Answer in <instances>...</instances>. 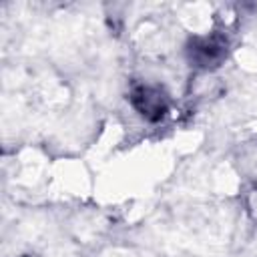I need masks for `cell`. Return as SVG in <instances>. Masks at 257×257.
<instances>
[{
    "instance_id": "obj_1",
    "label": "cell",
    "mask_w": 257,
    "mask_h": 257,
    "mask_svg": "<svg viewBox=\"0 0 257 257\" xmlns=\"http://www.w3.org/2000/svg\"><path fill=\"white\" fill-rule=\"evenodd\" d=\"M131 102L139 114L147 120H161L167 112V96L161 88L151 84H139L131 90Z\"/></svg>"
},
{
    "instance_id": "obj_2",
    "label": "cell",
    "mask_w": 257,
    "mask_h": 257,
    "mask_svg": "<svg viewBox=\"0 0 257 257\" xmlns=\"http://www.w3.org/2000/svg\"><path fill=\"white\" fill-rule=\"evenodd\" d=\"M189 52H191V58L195 60L197 66L211 68V66L219 64V62L225 58L227 40H225V36H221V34L201 36V38H195V40H193Z\"/></svg>"
},
{
    "instance_id": "obj_3",
    "label": "cell",
    "mask_w": 257,
    "mask_h": 257,
    "mask_svg": "<svg viewBox=\"0 0 257 257\" xmlns=\"http://www.w3.org/2000/svg\"><path fill=\"white\" fill-rule=\"evenodd\" d=\"M249 211H251V213L257 217V189H255V191L249 195Z\"/></svg>"
}]
</instances>
